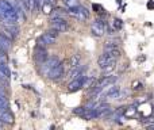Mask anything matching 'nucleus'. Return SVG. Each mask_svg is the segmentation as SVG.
I'll return each instance as SVG.
<instances>
[{
    "instance_id": "obj_1",
    "label": "nucleus",
    "mask_w": 154,
    "mask_h": 130,
    "mask_svg": "<svg viewBox=\"0 0 154 130\" xmlns=\"http://www.w3.org/2000/svg\"><path fill=\"white\" fill-rule=\"evenodd\" d=\"M66 12H68V15L73 16V18L78 19V20H81V22L86 20V19L89 18V10L88 8H85L84 5H81V4L76 5V7L68 8Z\"/></svg>"
},
{
    "instance_id": "obj_2",
    "label": "nucleus",
    "mask_w": 154,
    "mask_h": 130,
    "mask_svg": "<svg viewBox=\"0 0 154 130\" xmlns=\"http://www.w3.org/2000/svg\"><path fill=\"white\" fill-rule=\"evenodd\" d=\"M105 30H107V20L104 18H97L92 22L91 26V32L95 37H103L105 34Z\"/></svg>"
},
{
    "instance_id": "obj_3",
    "label": "nucleus",
    "mask_w": 154,
    "mask_h": 130,
    "mask_svg": "<svg viewBox=\"0 0 154 130\" xmlns=\"http://www.w3.org/2000/svg\"><path fill=\"white\" fill-rule=\"evenodd\" d=\"M64 73H65L64 64H62V62L59 61L58 64L56 65V67H53L51 69H49V72L46 73V76H47V77L50 79V80L58 81V80H61V79L64 77Z\"/></svg>"
},
{
    "instance_id": "obj_4",
    "label": "nucleus",
    "mask_w": 154,
    "mask_h": 130,
    "mask_svg": "<svg viewBox=\"0 0 154 130\" xmlns=\"http://www.w3.org/2000/svg\"><path fill=\"white\" fill-rule=\"evenodd\" d=\"M85 73H81V75H78L76 79H73V80H70L69 85H68V91L69 92H76L78 91V89L83 88L84 85V81H85Z\"/></svg>"
},
{
    "instance_id": "obj_5",
    "label": "nucleus",
    "mask_w": 154,
    "mask_h": 130,
    "mask_svg": "<svg viewBox=\"0 0 154 130\" xmlns=\"http://www.w3.org/2000/svg\"><path fill=\"white\" fill-rule=\"evenodd\" d=\"M50 22H51V23H50L51 29H56L57 31H59V32L66 31V30L69 29L68 22L65 20V18H51Z\"/></svg>"
},
{
    "instance_id": "obj_6",
    "label": "nucleus",
    "mask_w": 154,
    "mask_h": 130,
    "mask_svg": "<svg viewBox=\"0 0 154 130\" xmlns=\"http://www.w3.org/2000/svg\"><path fill=\"white\" fill-rule=\"evenodd\" d=\"M47 57H49V54H47L46 48L37 45V48H35V50H34V60H35V62H37L38 65H41V64H43V62L47 60Z\"/></svg>"
},
{
    "instance_id": "obj_7",
    "label": "nucleus",
    "mask_w": 154,
    "mask_h": 130,
    "mask_svg": "<svg viewBox=\"0 0 154 130\" xmlns=\"http://www.w3.org/2000/svg\"><path fill=\"white\" fill-rule=\"evenodd\" d=\"M56 39L57 38H54L53 35H50L49 32H45V34H42L37 39V43H38V46L46 48V45H53V43H56Z\"/></svg>"
},
{
    "instance_id": "obj_8",
    "label": "nucleus",
    "mask_w": 154,
    "mask_h": 130,
    "mask_svg": "<svg viewBox=\"0 0 154 130\" xmlns=\"http://www.w3.org/2000/svg\"><path fill=\"white\" fill-rule=\"evenodd\" d=\"M116 81H118V76H113V75H107V76H103L101 80L99 81V83H96L99 87H101V88H105V87L111 85V84H115Z\"/></svg>"
},
{
    "instance_id": "obj_9",
    "label": "nucleus",
    "mask_w": 154,
    "mask_h": 130,
    "mask_svg": "<svg viewBox=\"0 0 154 130\" xmlns=\"http://www.w3.org/2000/svg\"><path fill=\"white\" fill-rule=\"evenodd\" d=\"M0 121L3 123L11 125L14 123V115L10 113V110H0Z\"/></svg>"
},
{
    "instance_id": "obj_10",
    "label": "nucleus",
    "mask_w": 154,
    "mask_h": 130,
    "mask_svg": "<svg viewBox=\"0 0 154 130\" xmlns=\"http://www.w3.org/2000/svg\"><path fill=\"white\" fill-rule=\"evenodd\" d=\"M11 48V39L8 37H5L4 34H0V50L7 53Z\"/></svg>"
},
{
    "instance_id": "obj_11",
    "label": "nucleus",
    "mask_w": 154,
    "mask_h": 130,
    "mask_svg": "<svg viewBox=\"0 0 154 130\" xmlns=\"http://www.w3.org/2000/svg\"><path fill=\"white\" fill-rule=\"evenodd\" d=\"M122 41L119 38H110V39L105 42L104 45V50H110V49H115V48H119Z\"/></svg>"
},
{
    "instance_id": "obj_12",
    "label": "nucleus",
    "mask_w": 154,
    "mask_h": 130,
    "mask_svg": "<svg viewBox=\"0 0 154 130\" xmlns=\"http://www.w3.org/2000/svg\"><path fill=\"white\" fill-rule=\"evenodd\" d=\"M68 15V12L62 8H53L50 12V19L51 18H65Z\"/></svg>"
},
{
    "instance_id": "obj_13",
    "label": "nucleus",
    "mask_w": 154,
    "mask_h": 130,
    "mask_svg": "<svg viewBox=\"0 0 154 130\" xmlns=\"http://www.w3.org/2000/svg\"><path fill=\"white\" fill-rule=\"evenodd\" d=\"M128 95H130V89H127V88H119L118 98H116V100H123V99H126V98H128Z\"/></svg>"
},
{
    "instance_id": "obj_14",
    "label": "nucleus",
    "mask_w": 154,
    "mask_h": 130,
    "mask_svg": "<svg viewBox=\"0 0 154 130\" xmlns=\"http://www.w3.org/2000/svg\"><path fill=\"white\" fill-rule=\"evenodd\" d=\"M95 84H96V77H95V76H86L83 87H85V88H91V87L95 85Z\"/></svg>"
},
{
    "instance_id": "obj_15",
    "label": "nucleus",
    "mask_w": 154,
    "mask_h": 130,
    "mask_svg": "<svg viewBox=\"0 0 154 130\" xmlns=\"http://www.w3.org/2000/svg\"><path fill=\"white\" fill-rule=\"evenodd\" d=\"M0 72H2L5 77H8V79L11 77V70H10V68L7 67V62H0Z\"/></svg>"
},
{
    "instance_id": "obj_16",
    "label": "nucleus",
    "mask_w": 154,
    "mask_h": 130,
    "mask_svg": "<svg viewBox=\"0 0 154 130\" xmlns=\"http://www.w3.org/2000/svg\"><path fill=\"white\" fill-rule=\"evenodd\" d=\"M81 62V57L78 56V54H73L72 57H70V61H69V67L70 68H74V67H77L78 64Z\"/></svg>"
},
{
    "instance_id": "obj_17",
    "label": "nucleus",
    "mask_w": 154,
    "mask_h": 130,
    "mask_svg": "<svg viewBox=\"0 0 154 130\" xmlns=\"http://www.w3.org/2000/svg\"><path fill=\"white\" fill-rule=\"evenodd\" d=\"M41 8H42L43 14H46V15H50L51 10H53V5L49 4V3H42V5H41Z\"/></svg>"
},
{
    "instance_id": "obj_18",
    "label": "nucleus",
    "mask_w": 154,
    "mask_h": 130,
    "mask_svg": "<svg viewBox=\"0 0 154 130\" xmlns=\"http://www.w3.org/2000/svg\"><path fill=\"white\" fill-rule=\"evenodd\" d=\"M0 110H8V100L3 95H0Z\"/></svg>"
},
{
    "instance_id": "obj_19",
    "label": "nucleus",
    "mask_w": 154,
    "mask_h": 130,
    "mask_svg": "<svg viewBox=\"0 0 154 130\" xmlns=\"http://www.w3.org/2000/svg\"><path fill=\"white\" fill-rule=\"evenodd\" d=\"M62 2H64V4L66 5L68 8H70V7H76V5L80 4V0H62Z\"/></svg>"
},
{
    "instance_id": "obj_20",
    "label": "nucleus",
    "mask_w": 154,
    "mask_h": 130,
    "mask_svg": "<svg viewBox=\"0 0 154 130\" xmlns=\"http://www.w3.org/2000/svg\"><path fill=\"white\" fill-rule=\"evenodd\" d=\"M92 11L99 14V12H101V11H104V8H103V5L97 4V3H93V4H92Z\"/></svg>"
},
{
    "instance_id": "obj_21",
    "label": "nucleus",
    "mask_w": 154,
    "mask_h": 130,
    "mask_svg": "<svg viewBox=\"0 0 154 130\" xmlns=\"http://www.w3.org/2000/svg\"><path fill=\"white\" fill-rule=\"evenodd\" d=\"M132 89H134V91H140V89H143V84L138 80L134 81V83H132Z\"/></svg>"
},
{
    "instance_id": "obj_22",
    "label": "nucleus",
    "mask_w": 154,
    "mask_h": 130,
    "mask_svg": "<svg viewBox=\"0 0 154 130\" xmlns=\"http://www.w3.org/2000/svg\"><path fill=\"white\" fill-rule=\"evenodd\" d=\"M0 85H3V87L8 85V77H5L2 72H0Z\"/></svg>"
},
{
    "instance_id": "obj_23",
    "label": "nucleus",
    "mask_w": 154,
    "mask_h": 130,
    "mask_svg": "<svg viewBox=\"0 0 154 130\" xmlns=\"http://www.w3.org/2000/svg\"><path fill=\"white\" fill-rule=\"evenodd\" d=\"M46 32H49V34H50V35H53L54 38H57V37H58V35H59V31H57L56 29H51V27H50V29H49Z\"/></svg>"
},
{
    "instance_id": "obj_24",
    "label": "nucleus",
    "mask_w": 154,
    "mask_h": 130,
    "mask_svg": "<svg viewBox=\"0 0 154 130\" xmlns=\"http://www.w3.org/2000/svg\"><path fill=\"white\" fill-rule=\"evenodd\" d=\"M7 54H5V51L0 50V62H7Z\"/></svg>"
},
{
    "instance_id": "obj_25",
    "label": "nucleus",
    "mask_w": 154,
    "mask_h": 130,
    "mask_svg": "<svg viewBox=\"0 0 154 130\" xmlns=\"http://www.w3.org/2000/svg\"><path fill=\"white\" fill-rule=\"evenodd\" d=\"M127 69V64H120V67L118 68V70H119V73H122L123 70H126Z\"/></svg>"
},
{
    "instance_id": "obj_26",
    "label": "nucleus",
    "mask_w": 154,
    "mask_h": 130,
    "mask_svg": "<svg viewBox=\"0 0 154 130\" xmlns=\"http://www.w3.org/2000/svg\"><path fill=\"white\" fill-rule=\"evenodd\" d=\"M147 8L149 10H154V2L153 0H149L147 2Z\"/></svg>"
},
{
    "instance_id": "obj_27",
    "label": "nucleus",
    "mask_w": 154,
    "mask_h": 130,
    "mask_svg": "<svg viewBox=\"0 0 154 130\" xmlns=\"http://www.w3.org/2000/svg\"><path fill=\"white\" fill-rule=\"evenodd\" d=\"M0 95H3V96H5V89L3 85H0Z\"/></svg>"
},
{
    "instance_id": "obj_28",
    "label": "nucleus",
    "mask_w": 154,
    "mask_h": 130,
    "mask_svg": "<svg viewBox=\"0 0 154 130\" xmlns=\"http://www.w3.org/2000/svg\"><path fill=\"white\" fill-rule=\"evenodd\" d=\"M2 127H3V122L0 121V129H2Z\"/></svg>"
}]
</instances>
